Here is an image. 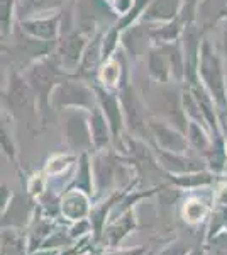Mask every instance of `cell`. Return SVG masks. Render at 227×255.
<instances>
[{"label":"cell","instance_id":"6da1fadb","mask_svg":"<svg viewBox=\"0 0 227 255\" xmlns=\"http://www.w3.org/2000/svg\"><path fill=\"white\" fill-rule=\"evenodd\" d=\"M199 80L216 102L219 121L227 125V77L221 55L209 39L202 41L199 56Z\"/></svg>","mask_w":227,"mask_h":255},{"label":"cell","instance_id":"7a4b0ae2","mask_svg":"<svg viewBox=\"0 0 227 255\" xmlns=\"http://www.w3.org/2000/svg\"><path fill=\"white\" fill-rule=\"evenodd\" d=\"M92 172L95 189L93 201L104 199V196L107 197L117 189H126L121 182V177H127V168L114 151L98 150L92 158Z\"/></svg>","mask_w":227,"mask_h":255},{"label":"cell","instance_id":"3957f363","mask_svg":"<svg viewBox=\"0 0 227 255\" xmlns=\"http://www.w3.org/2000/svg\"><path fill=\"white\" fill-rule=\"evenodd\" d=\"M65 77V70L55 58H46L36 61L27 72V84L36 96L41 114H46L51 106V94L58 84Z\"/></svg>","mask_w":227,"mask_h":255},{"label":"cell","instance_id":"277c9868","mask_svg":"<svg viewBox=\"0 0 227 255\" xmlns=\"http://www.w3.org/2000/svg\"><path fill=\"white\" fill-rule=\"evenodd\" d=\"M51 106L56 109H85L97 106V96L81 82H60L51 94Z\"/></svg>","mask_w":227,"mask_h":255},{"label":"cell","instance_id":"5b68a950","mask_svg":"<svg viewBox=\"0 0 227 255\" xmlns=\"http://www.w3.org/2000/svg\"><path fill=\"white\" fill-rule=\"evenodd\" d=\"M119 101H121L124 123L129 128L131 134H134V138H139L143 141L150 138V126H148L150 119L146 118V109L129 84H122Z\"/></svg>","mask_w":227,"mask_h":255},{"label":"cell","instance_id":"8992f818","mask_svg":"<svg viewBox=\"0 0 227 255\" xmlns=\"http://www.w3.org/2000/svg\"><path fill=\"white\" fill-rule=\"evenodd\" d=\"M156 113L161 114L168 125L187 134L188 118L181 104V92L176 85L171 87V85L163 84V87L156 94Z\"/></svg>","mask_w":227,"mask_h":255},{"label":"cell","instance_id":"52a82bcc","mask_svg":"<svg viewBox=\"0 0 227 255\" xmlns=\"http://www.w3.org/2000/svg\"><path fill=\"white\" fill-rule=\"evenodd\" d=\"M65 134H67V143L73 153H90L93 143L88 126V114L85 113V109H67Z\"/></svg>","mask_w":227,"mask_h":255},{"label":"cell","instance_id":"ba28073f","mask_svg":"<svg viewBox=\"0 0 227 255\" xmlns=\"http://www.w3.org/2000/svg\"><path fill=\"white\" fill-rule=\"evenodd\" d=\"M38 204L29 194H14L5 211L0 215V230H24L32 223Z\"/></svg>","mask_w":227,"mask_h":255},{"label":"cell","instance_id":"9c48e42d","mask_svg":"<svg viewBox=\"0 0 227 255\" xmlns=\"http://www.w3.org/2000/svg\"><path fill=\"white\" fill-rule=\"evenodd\" d=\"M7 104L14 114H24V118L31 119L36 116V96L29 84L17 72H12L7 85Z\"/></svg>","mask_w":227,"mask_h":255},{"label":"cell","instance_id":"30bf717a","mask_svg":"<svg viewBox=\"0 0 227 255\" xmlns=\"http://www.w3.org/2000/svg\"><path fill=\"white\" fill-rule=\"evenodd\" d=\"M148 126H150V139L152 141V146L173 153H187L190 145L185 133L159 119H150Z\"/></svg>","mask_w":227,"mask_h":255},{"label":"cell","instance_id":"8fae6325","mask_svg":"<svg viewBox=\"0 0 227 255\" xmlns=\"http://www.w3.org/2000/svg\"><path fill=\"white\" fill-rule=\"evenodd\" d=\"M152 153L156 157L158 167L163 168L164 174L168 175H181V174H190V172H199L207 168L204 158H195V157H187V153H173V151L161 150V148L152 146Z\"/></svg>","mask_w":227,"mask_h":255},{"label":"cell","instance_id":"7c38bea8","mask_svg":"<svg viewBox=\"0 0 227 255\" xmlns=\"http://www.w3.org/2000/svg\"><path fill=\"white\" fill-rule=\"evenodd\" d=\"M86 48V34L81 31H67L65 38L58 44L56 60L63 70H75L81 61Z\"/></svg>","mask_w":227,"mask_h":255},{"label":"cell","instance_id":"4fadbf2b","mask_svg":"<svg viewBox=\"0 0 227 255\" xmlns=\"http://www.w3.org/2000/svg\"><path fill=\"white\" fill-rule=\"evenodd\" d=\"M138 228V216H136V209H129V211L122 213V215L110 218L107 223L104 235H102L100 244H104L107 249H115L121 247V244L126 240L131 233L136 232Z\"/></svg>","mask_w":227,"mask_h":255},{"label":"cell","instance_id":"5bb4252c","mask_svg":"<svg viewBox=\"0 0 227 255\" xmlns=\"http://www.w3.org/2000/svg\"><path fill=\"white\" fill-rule=\"evenodd\" d=\"M95 96H97V104L102 109L104 116L107 119L112 131V139L115 143L119 141V138L122 136V129H124V114L121 108V101L117 96H114L109 89H102V87H95Z\"/></svg>","mask_w":227,"mask_h":255},{"label":"cell","instance_id":"9a60e30c","mask_svg":"<svg viewBox=\"0 0 227 255\" xmlns=\"http://www.w3.org/2000/svg\"><path fill=\"white\" fill-rule=\"evenodd\" d=\"M61 218H65L67 221H78L88 218L90 211L93 206V199L88 194H85L83 191L78 189H67L61 194Z\"/></svg>","mask_w":227,"mask_h":255},{"label":"cell","instance_id":"2e32d148","mask_svg":"<svg viewBox=\"0 0 227 255\" xmlns=\"http://www.w3.org/2000/svg\"><path fill=\"white\" fill-rule=\"evenodd\" d=\"M227 19V0H200L197 7L195 22L202 31H209L216 24Z\"/></svg>","mask_w":227,"mask_h":255},{"label":"cell","instance_id":"e0dca14e","mask_svg":"<svg viewBox=\"0 0 227 255\" xmlns=\"http://www.w3.org/2000/svg\"><path fill=\"white\" fill-rule=\"evenodd\" d=\"M20 31L26 32V34L32 36V38H38L43 41H53L58 38V32H60V15H41L36 19H26L20 20Z\"/></svg>","mask_w":227,"mask_h":255},{"label":"cell","instance_id":"ac0fdd59","mask_svg":"<svg viewBox=\"0 0 227 255\" xmlns=\"http://www.w3.org/2000/svg\"><path fill=\"white\" fill-rule=\"evenodd\" d=\"M88 126H90V134H92V143L95 150H107L112 145V131L107 123V119L102 113V109L98 108V104L93 109L88 111Z\"/></svg>","mask_w":227,"mask_h":255},{"label":"cell","instance_id":"d6986e66","mask_svg":"<svg viewBox=\"0 0 227 255\" xmlns=\"http://www.w3.org/2000/svg\"><path fill=\"white\" fill-rule=\"evenodd\" d=\"M68 189L83 191L85 194H88L93 199L95 189H93V172H92V158H90V153L78 155L75 174H73V179L70 182Z\"/></svg>","mask_w":227,"mask_h":255},{"label":"cell","instance_id":"ffe728a7","mask_svg":"<svg viewBox=\"0 0 227 255\" xmlns=\"http://www.w3.org/2000/svg\"><path fill=\"white\" fill-rule=\"evenodd\" d=\"M168 182L173 187L180 189V191H195V189L207 187L216 180V174H212L210 170H199V172H190V174H181V175H168Z\"/></svg>","mask_w":227,"mask_h":255},{"label":"cell","instance_id":"44dd1931","mask_svg":"<svg viewBox=\"0 0 227 255\" xmlns=\"http://www.w3.org/2000/svg\"><path fill=\"white\" fill-rule=\"evenodd\" d=\"M181 0H151L146 10L143 12V19L146 22H161V20H173L178 17Z\"/></svg>","mask_w":227,"mask_h":255},{"label":"cell","instance_id":"7402d4cb","mask_svg":"<svg viewBox=\"0 0 227 255\" xmlns=\"http://www.w3.org/2000/svg\"><path fill=\"white\" fill-rule=\"evenodd\" d=\"M205 163H207V170H210L212 174H222L227 168V145H226V138L224 133L212 136V143H210L209 150L204 153Z\"/></svg>","mask_w":227,"mask_h":255},{"label":"cell","instance_id":"603a6c76","mask_svg":"<svg viewBox=\"0 0 227 255\" xmlns=\"http://www.w3.org/2000/svg\"><path fill=\"white\" fill-rule=\"evenodd\" d=\"M210 211H212V208L209 203L202 201L197 196H190L181 206V220L190 226H199L209 220Z\"/></svg>","mask_w":227,"mask_h":255},{"label":"cell","instance_id":"cb8c5ba5","mask_svg":"<svg viewBox=\"0 0 227 255\" xmlns=\"http://www.w3.org/2000/svg\"><path fill=\"white\" fill-rule=\"evenodd\" d=\"M63 2L65 0H15V14L19 15L20 20H26L36 14L41 17L61 7Z\"/></svg>","mask_w":227,"mask_h":255},{"label":"cell","instance_id":"d4e9b609","mask_svg":"<svg viewBox=\"0 0 227 255\" xmlns=\"http://www.w3.org/2000/svg\"><path fill=\"white\" fill-rule=\"evenodd\" d=\"M148 73L158 84H168L170 82V65H168L166 55L161 48H152L148 51Z\"/></svg>","mask_w":227,"mask_h":255},{"label":"cell","instance_id":"484cf974","mask_svg":"<svg viewBox=\"0 0 227 255\" xmlns=\"http://www.w3.org/2000/svg\"><path fill=\"white\" fill-rule=\"evenodd\" d=\"M163 53L166 55L168 65H170V73L176 82H181L185 79V53L181 46L180 39L171 41V43L161 44Z\"/></svg>","mask_w":227,"mask_h":255},{"label":"cell","instance_id":"4316f807","mask_svg":"<svg viewBox=\"0 0 227 255\" xmlns=\"http://www.w3.org/2000/svg\"><path fill=\"white\" fill-rule=\"evenodd\" d=\"M122 41L131 56H139L146 51L148 43L151 41V29L144 26H131V29L124 32Z\"/></svg>","mask_w":227,"mask_h":255},{"label":"cell","instance_id":"83f0119b","mask_svg":"<svg viewBox=\"0 0 227 255\" xmlns=\"http://www.w3.org/2000/svg\"><path fill=\"white\" fill-rule=\"evenodd\" d=\"M0 255H29L27 238L19 230H2V250Z\"/></svg>","mask_w":227,"mask_h":255},{"label":"cell","instance_id":"f1b7e54d","mask_svg":"<svg viewBox=\"0 0 227 255\" xmlns=\"http://www.w3.org/2000/svg\"><path fill=\"white\" fill-rule=\"evenodd\" d=\"M209 128L199 125L195 121H188V128H187V139L188 145L192 148H195L197 151L204 157V153L209 150L210 143H212V136L209 134Z\"/></svg>","mask_w":227,"mask_h":255},{"label":"cell","instance_id":"f546056e","mask_svg":"<svg viewBox=\"0 0 227 255\" xmlns=\"http://www.w3.org/2000/svg\"><path fill=\"white\" fill-rule=\"evenodd\" d=\"M76 155H56L51 160H48L46 168H44V174L48 177L63 174V172L70 170L76 163Z\"/></svg>","mask_w":227,"mask_h":255},{"label":"cell","instance_id":"4dcf8cb0","mask_svg":"<svg viewBox=\"0 0 227 255\" xmlns=\"http://www.w3.org/2000/svg\"><path fill=\"white\" fill-rule=\"evenodd\" d=\"M119 79H121V63L115 58H109L104 61L100 68V82L105 87H114L117 85Z\"/></svg>","mask_w":227,"mask_h":255},{"label":"cell","instance_id":"1f68e13d","mask_svg":"<svg viewBox=\"0 0 227 255\" xmlns=\"http://www.w3.org/2000/svg\"><path fill=\"white\" fill-rule=\"evenodd\" d=\"M0 150H2L12 162H15L17 150H15L14 138H12V133L9 129V123H7V119L3 118L2 114H0Z\"/></svg>","mask_w":227,"mask_h":255},{"label":"cell","instance_id":"d6a6232c","mask_svg":"<svg viewBox=\"0 0 227 255\" xmlns=\"http://www.w3.org/2000/svg\"><path fill=\"white\" fill-rule=\"evenodd\" d=\"M68 235L72 237L73 242H80L85 240V238H92V225H90L88 218H83V220L78 221H72L68 226Z\"/></svg>","mask_w":227,"mask_h":255},{"label":"cell","instance_id":"836d02e7","mask_svg":"<svg viewBox=\"0 0 227 255\" xmlns=\"http://www.w3.org/2000/svg\"><path fill=\"white\" fill-rule=\"evenodd\" d=\"M15 12V0H0V32L3 36L10 34L12 15Z\"/></svg>","mask_w":227,"mask_h":255},{"label":"cell","instance_id":"e575fe53","mask_svg":"<svg viewBox=\"0 0 227 255\" xmlns=\"http://www.w3.org/2000/svg\"><path fill=\"white\" fill-rule=\"evenodd\" d=\"M199 3H200V0H181L178 19L183 26L195 24V14H197V7H199Z\"/></svg>","mask_w":227,"mask_h":255},{"label":"cell","instance_id":"d590c367","mask_svg":"<svg viewBox=\"0 0 227 255\" xmlns=\"http://www.w3.org/2000/svg\"><path fill=\"white\" fill-rule=\"evenodd\" d=\"M48 189V179L43 177V174H36L29 179L27 184V194L34 199H38L41 194H44V191Z\"/></svg>","mask_w":227,"mask_h":255},{"label":"cell","instance_id":"8d00e7d4","mask_svg":"<svg viewBox=\"0 0 227 255\" xmlns=\"http://www.w3.org/2000/svg\"><path fill=\"white\" fill-rule=\"evenodd\" d=\"M146 245H136V247H115V249L104 250V255H146Z\"/></svg>","mask_w":227,"mask_h":255},{"label":"cell","instance_id":"74e56055","mask_svg":"<svg viewBox=\"0 0 227 255\" xmlns=\"http://www.w3.org/2000/svg\"><path fill=\"white\" fill-rule=\"evenodd\" d=\"M192 247H188L183 242H173V244L166 245L161 252H158L156 255H188Z\"/></svg>","mask_w":227,"mask_h":255},{"label":"cell","instance_id":"f35d334b","mask_svg":"<svg viewBox=\"0 0 227 255\" xmlns=\"http://www.w3.org/2000/svg\"><path fill=\"white\" fill-rule=\"evenodd\" d=\"M12 196H14V192L10 191V187L7 184H0V215L9 206Z\"/></svg>","mask_w":227,"mask_h":255},{"label":"cell","instance_id":"ab89813d","mask_svg":"<svg viewBox=\"0 0 227 255\" xmlns=\"http://www.w3.org/2000/svg\"><path fill=\"white\" fill-rule=\"evenodd\" d=\"M134 3H136V0H112V5L119 15L127 14V12L134 7Z\"/></svg>","mask_w":227,"mask_h":255},{"label":"cell","instance_id":"60d3db41","mask_svg":"<svg viewBox=\"0 0 227 255\" xmlns=\"http://www.w3.org/2000/svg\"><path fill=\"white\" fill-rule=\"evenodd\" d=\"M221 46H222V55L227 60V19L224 22H221Z\"/></svg>","mask_w":227,"mask_h":255},{"label":"cell","instance_id":"b9f144b4","mask_svg":"<svg viewBox=\"0 0 227 255\" xmlns=\"http://www.w3.org/2000/svg\"><path fill=\"white\" fill-rule=\"evenodd\" d=\"M188 255H207V250H205V247H192V250H190Z\"/></svg>","mask_w":227,"mask_h":255},{"label":"cell","instance_id":"7bdbcfd3","mask_svg":"<svg viewBox=\"0 0 227 255\" xmlns=\"http://www.w3.org/2000/svg\"><path fill=\"white\" fill-rule=\"evenodd\" d=\"M78 255H97V254H95V252H93V250H92V249H90V247H85V249H83V250H81V252H80V254H78Z\"/></svg>","mask_w":227,"mask_h":255},{"label":"cell","instance_id":"ee69618b","mask_svg":"<svg viewBox=\"0 0 227 255\" xmlns=\"http://www.w3.org/2000/svg\"><path fill=\"white\" fill-rule=\"evenodd\" d=\"M224 129H226V131H224V138H226V145H227V126L224 128Z\"/></svg>","mask_w":227,"mask_h":255},{"label":"cell","instance_id":"f6af8a7d","mask_svg":"<svg viewBox=\"0 0 227 255\" xmlns=\"http://www.w3.org/2000/svg\"><path fill=\"white\" fill-rule=\"evenodd\" d=\"M0 250H2V232H0Z\"/></svg>","mask_w":227,"mask_h":255}]
</instances>
